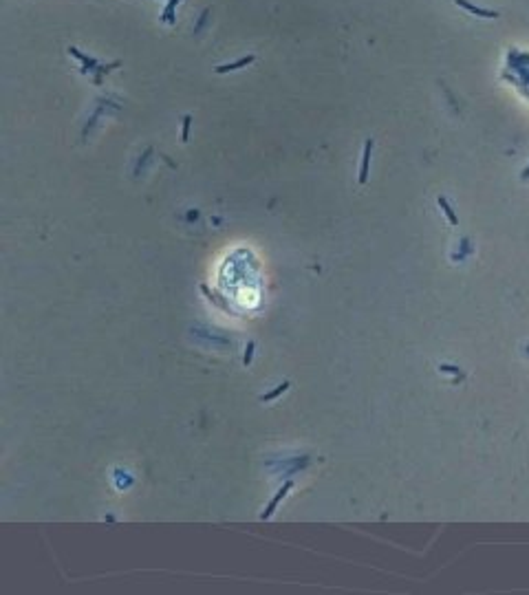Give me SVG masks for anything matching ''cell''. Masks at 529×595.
Here are the masks:
<instances>
[{
    "label": "cell",
    "instance_id": "1",
    "mask_svg": "<svg viewBox=\"0 0 529 595\" xmlns=\"http://www.w3.org/2000/svg\"><path fill=\"white\" fill-rule=\"evenodd\" d=\"M287 386H289V384H282V386H278V388H276V391H274V393L264 395V397H262V401H269V399H274V397H278V395H280V393H284V391H287Z\"/></svg>",
    "mask_w": 529,
    "mask_h": 595
},
{
    "label": "cell",
    "instance_id": "2",
    "mask_svg": "<svg viewBox=\"0 0 529 595\" xmlns=\"http://www.w3.org/2000/svg\"><path fill=\"white\" fill-rule=\"evenodd\" d=\"M252 351H254V344H249V346H247V355H245V364L252 362Z\"/></svg>",
    "mask_w": 529,
    "mask_h": 595
}]
</instances>
